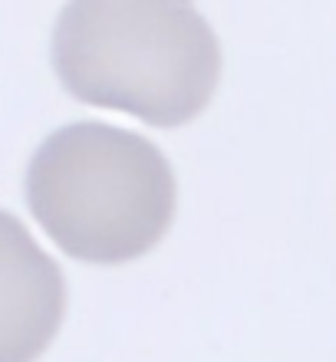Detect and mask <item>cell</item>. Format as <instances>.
<instances>
[{
    "instance_id": "6da1fadb",
    "label": "cell",
    "mask_w": 336,
    "mask_h": 362,
    "mask_svg": "<svg viewBox=\"0 0 336 362\" xmlns=\"http://www.w3.org/2000/svg\"><path fill=\"white\" fill-rule=\"evenodd\" d=\"M53 69L79 103L175 129L212 103L221 43L192 0H69Z\"/></svg>"
},
{
    "instance_id": "7a4b0ae2",
    "label": "cell",
    "mask_w": 336,
    "mask_h": 362,
    "mask_svg": "<svg viewBox=\"0 0 336 362\" xmlns=\"http://www.w3.org/2000/svg\"><path fill=\"white\" fill-rule=\"evenodd\" d=\"M27 204L63 254L115 267L145 257L172 228L175 175L142 135L73 122L33 152Z\"/></svg>"
},
{
    "instance_id": "3957f363",
    "label": "cell",
    "mask_w": 336,
    "mask_h": 362,
    "mask_svg": "<svg viewBox=\"0 0 336 362\" xmlns=\"http://www.w3.org/2000/svg\"><path fill=\"white\" fill-rule=\"evenodd\" d=\"M66 313L63 270L13 214L0 211V362H37Z\"/></svg>"
}]
</instances>
